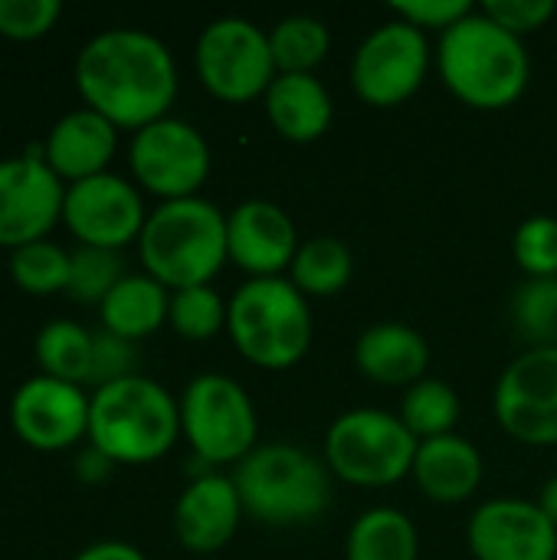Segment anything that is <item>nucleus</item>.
<instances>
[{
	"instance_id": "nucleus-1",
	"label": "nucleus",
	"mask_w": 557,
	"mask_h": 560,
	"mask_svg": "<svg viewBox=\"0 0 557 560\" xmlns=\"http://www.w3.org/2000/svg\"><path fill=\"white\" fill-rule=\"evenodd\" d=\"M76 89L85 108L115 128L141 131L177 98V66L171 49L135 26L95 33L76 56Z\"/></svg>"
},
{
	"instance_id": "nucleus-2",
	"label": "nucleus",
	"mask_w": 557,
	"mask_h": 560,
	"mask_svg": "<svg viewBox=\"0 0 557 560\" xmlns=\"http://www.w3.org/2000/svg\"><path fill=\"white\" fill-rule=\"evenodd\" d=\"M437 69L443 85L469 108L499 112L529 89L532 62L519 36L473 10L440 36Z\"/></svg>"
},
{
	"instance_id": "nucleus-3",
	"label": "nucleus",
	"mask_w": 557,
	"mask_h": 560,
	"mask_svg": "<svg viewBox=\"0 0 557 560\" xmlns=\"http://www.w3.org/2000/svg\"><path fill=\"white\" fill-rule=\"evenodd\" d=\"M138 256L144 272L167 292L210 285L230 259L227 217L204 197L167 200L148 213L138 236Z\"/></svg>"
},
{
	"instance_id": "nucleus-4",
	"label": "nucleus",
	"mask_w": 557,
	"mask_h": 560,
	"mask_svg": "<svg viewBox=\"0 0 557 560\" xmlns=\"http://www.w3.org/2000/svg\"><path fill=\"white\" fill-rule=\"evenodd\" d=\"M243 515L266 528H299L322 518L332 505L328 466L302 446H256L233 472Z\"/></svg>"
},
{
	"instance_id": "nucleus-5",
	"label": "nucleus",
	"mask_w": 557,
	"mask_h": 560,
	"mask_svg": "<svg viewBox=\"0 0 557 560\" xmlns=\"http://www.w3.org/2000/svg\"><path fill=\"white\" fill-rule=\"evenodd\" d=\"M181 436V404L151 377L131 374L98 387L89 404V446L115 466H144L171 453Z\"/></svg>"
},
{
	"instance_id": "nucleus-6",
	"label": "nucleus",
	"mask_w": 557,
	"mask_h": 560,
	"mask_svg": "<svg viewBox=\"0 0 557 560\" xmlns=\"http://www.w3.org/2000/svg\"><path fill=\"white\" fill-rule=\"evenodd\" d=\"M227 331L243 361L286 371L312 345V312L289 279H250L227 305Z\"/></svg>"
},
{
	"instance_id": "nucleus-7",
	"label": "nucleus",
	"mask_w": 557,
	"mask_h": 560,
	"mask_svg": "<svg viewBox=\"0 0 557 560\" xmlns=\"http://www.w3.org/2000/svg\"><path fill=\"white\" fill-rule=\"evenodd\" d=\"M417 440L397 413L387 410H348L325 433V466L348 486L387 489L410 476L417 459Z\"/></svg>"
},
{
	"instance_id": "nucleus-8",
	"label": "nucleus",
	"mask_w": 557,
	"mask_h": 560,
	"mask_svg": "<svg viewBox=\"0 0 557 560\" xmlns=\"http://www.w3.org/2000/svg\"><path fill=\"white\" fill-rule=\"evenodd\" d=\"M181 433L197 459L240 466L256 450V410L250 394L223 374H200L181 397Z\"/></svg>"
},
{
	"instance_id": "nucleus-9",
	"label": "nucleus",
	"mask_w": 557,
	"mask_h": 560,
	"mask_svg": "<svg viewBox=\"0 0 557 560\" xmlns=\"http://www.w3.org/2000/svg\"><path fill=\"white\" fill-rule=\"evenodd\" d=\"M194 66L204 89L227 105L263 98L279 75L269 33L243 16H220L204 26L194 49Z\"/></svg>"
},
{
	"instance_id": "nucleus-10",
	"label": "nucleus",
	"mask_w": 557,
	"mask_h": 560,
	"mask_svg": "<svg viewBox=\"0 0 557 560\" xmlns=\"http://www.w3.org/2000/svg\"><path fill=\"white\" fill-rule=\"evenodd\" d=\"M128 164L135 180L167 200L197 197L210 177V144L207 138L181 118H158L148 128L135 131L128 144Z\"/></svg>"
},
{
	"instance_id": "nucleus-11",
	"label": "nucleus",
	"mask_w": 557,
	"mask_h": 560,
	"mask_svg": "<svg viewBox=\"0 0 557 560\" xmlns=\"http://www.w3.org/2000/svg\"><path fill=\"white\" fill-rule=\"evenodd\" d=\"M430 43L423 30L391 20L364 36L351 59V85L364 105L394 108L404 105L427 79Z\"/></svg>"
},
{
	"instance_id": "nucleus-12",
	"label": "nucleus",
	"mask_w": 557,
	"mask_h": 560,
	"mask_svg": "<svg viewBox=\"0 0 557 560\" xmlns=\"http://www.w3.org/2000/svg\"><path fill=\"white\" fill-rule=\"evenodd\" d=\"M499 427L529 446L557 443V345L529 348L519 354L496 384Z\"/></svg>"
},
{
	"instance_id": "nucleus-13",
	"label": "nucleus",
	"mask_w": 557,
	"mask_h": 560,
	"mask_svg": "<svg viewBox=\"0 0 557 560\" xmlns=\"http://www.w3.org/2000/svg\"><path fill=\"white\" fill-rule=\"evenodd\" d=\"M66 184L43 161V144L16 158H0V246L20 249L46 240L62 220Z\"/></svg>"
},
{
	"instance_id": "nucleus-14",
	"label": "nucleus",
	"mask_w": 557,
	"mask_h": 560,
	"mask_svg": "<svg viewBox=\"0 0 557 560\" xmlns=\"http://www.w3.org/2000/svg\"><path fill=\"white\" fill-rule=\"evenodd\" d=\"M144 220L148 213L138 187L118 174L105 171L66 187L62 223L79 240V246L121 253L128 243H138Z\"/></svg>"
},
{
	"instance_id": "nucleus-15",
	"label": "nucleus",
	"mask_w": 557,
	"mask_h": 560,
	"mask_svg": "<svg viewBox=\"0 0 557 560\" xmlns=\"http://www.w3.org/2000/svg\"><path fill=\"white\" fill-rule=\"evenodd\" d=\"M89 404L82 387L36 374L10 397V427L30 450L62 453L89 436Z\"/></svg>"
},
{
	"instance_id": "nucleus-16",
	"label": "nucleus",
	"mask_w": 557,
	"mask_h": 560,
	"mask_svg": "<svg viewBox=\"0 0 557 560\" xmlns=\"http://www.w3.org/2000/svg\"><path fill=\"white\" fill-rule=\"evenodd\" d=\"M466 545L476 560H557V528L538 502L492 499L473 512Z\"/></svg>"
},
{
	"instance_id": "nucleus-17",
	"label": "nucleus",
	"mask_w": 557,
	"mask_h": 560,
	"mask_svg": "<svg viewBox=\"0 0 557 560\" xmlns=\"http://www.w3.org/2000/svg\"><path fill=\"white\" fill-rule=\"evenodd\" d=\"M292 217L269 200H243L227 217V253L253 279H279L299 253Z\"/></svg>"
},
{
	"instance_id": "nucleus-18",
	"label": "nucleus",
	"mask_w": 557,
	"mask_h": 560,
	"mask_svg": "<svg viewBox=\"0 0 557 560\" xmlns=\"http://www.w3.org/2000/svg\"><path fill=\"white\" fill-rule=\"evenodd\" d=\"M240 492L233 476L210 472L204 479H190L174 505V535L194 555H213L227 548L240 528Z\"/></svg>"
},
{
	"instance_id": "nucleus-19",
	"label": "nucleus",
	"mask_w": 557,
	"mask_h": 560,
	"mask_svg": "<svg viewBox=\"0 0 557 560\" xmlns=\"http://www.w3.org/2000/svg\"><path fill=\"white\" fill-rule=\"evenodd\" d=\"M118 151V128L92 108L66 112L43 141V161L69 187L105 174Z\"/></svg>"
},
{
	"instance_id": "nucleus-20",
	"label": "nucleus",
	"mask_w": 557,
	"mask_h": 560,
	"mask_svg": "<svg viewBox=\"0 0 557 560\" xmlns=\"http://www.w3.org/2000/svg\"><path fill=\"white\" fill-rule=\"evenodd\" d=\"M410 476L430 502L460 505L483 486V456L469 440L450 433L417 446Z\"/></svg>"
},
{
	"instance_id": "nucleus-21",
	"label": "nucleus",
	"mask_w": 557,
	"mask_h": 560,
	"mask_svg": "<svg viewBox=\"0 0 557 560\" xmlns=\"http://www.w3.org/2000/svg\"><path fill=\"white\" fill-rule=\"evenodd\" d=\"M358 371L384 387H414L423 381L430 364V348L420 331L397 322H381L361 331L355 345Z\"/></svg>"
},
{
	"instance_id": "nucleus-22",
	"label": "nucleus",
	"mask_w": 557,
	"mask_h": 560,
	"mask_svg": "<svg viewBox=\"0 0 557 560\" xmlns=\"http://www.w3.org/2000/svg\"><path fill=\"white\" fill-rule=\"evenodd\" d=\"M266 118L292 144L318 141L332 125V95L315 75H276L263 95Z\"/></svg>"
},
{
	"instance_id": "nucleus-23",
	"label": "nucleus",
	"mask_w": 557,
	"mask_h": 560,
	"mask_svg": "<svg viewBox=\"0 0 557 560\" xmlns=\"http://www.w3.org/2000/svg\"><path fill=\"white\" fill-rule=\"evenodd\" d=\"M167 308H171V292L148 272L125 276L98 305L102 328L131 345L154 335L167 322Z\"/></svg>"
},
{
	"instance_id": "nucleus-24",
	"label": "nucleus",
	"mask_w": 557,
	"mask_h": 560,
	"mask_svg": "<svg viewBox=\"0 0 557 560\" xmlns=\"http://www.w3.org/2000/svg\"><path fill=\"white\" fill-rule=\"evenodd\" d=\"M417 555L420 535L397 509L364 512L345 538V560H417Z\"/></svg>"
},
{
	"instance_id": "nucleus-25",
	"label": "nucleus",
	"mask_w": 557,
	"mask_h": 560,
	"mask_svg": "<svg viewBox=\"0 0 557 560\" xmlns=\"http://www.w3.org/2000/svg\"><path fill=\"white\" fill-rule=\"evenodd\" d=\"M92 341H95V335L89 328H82L79 322L56 318V322L39 328L33 354H36V364L46 377L82 387V384H89Z\"/></svg>"
},
{
	"instance_id": "nucleus-26",
	"label": "nucleus",
	"mask_w": 557,
	"mask_h": 560,
	"mask_svg": "<svg viewBox=\"0 0 557 560\" xmlns=\"http://www.w3.org/2000/svg\"><path fill=\"white\" fill-rule=\"evenodd\" d=\"M292 285L309 299L338 295L351 279V249L335 236H312L299 246L292 259Z\"/></svg>"
},
{
	"instance_id": "nucleus-27",
	"label": "nucleus",
	"mask_w": 557,
	"mask_h": 560,
	"mask_svg": "<svg viewBox=\"0 0 557 560\" xmlns=\"http://www.w3.org/2000/svg\"><path fill=\"white\" fill-rule=\"evenodd\" d=\"M269 49L279 75H315L332 49L328 26L315 16H286L269 30Z\"/></svg>"
},
{
	"instance_id": "nucleus-28",
	"label": "nucleus",
	"mask_w": 557,
	"mask_h": 560,
	"mask_svg": "<svg viewBox=\"0 0 557 560\" xmlns=\"http://www.w3.org/2000/svg\"><path fill=\"white\" fill-rule=\"evenodd\" d=\"M397 417L404 420V427L414 433L417 443L440 440L450 436L460 423V397L450 384L423 377L414 387H407Z\"/></svg>"
},
{
	"instance_id": "nucleus-29",
	"label": "nucleus",
	"mask_w": 557,
	"mask_h": 560,
	"mask_svg": "<svg viewBox=\"0 0 557 560\" xmlns=\"http://www.w3.org/2000/svg\"><path fill=\"white\" fill-rule=\"evenodd\" d=\"M69 259H72V253H66L62 246H56L49 240L26 243V246L10 253V279L26 295L66 292V285H69Z\"/></svg>"
},
{
	"instance_id": "nucleus-30",
	"label": "nucleus",
	"mask_w": 557,
	"mask_h": 560,
	"mask_svg": "<svg viewBox=\"0 0 557 560\" xmlns=\"http://www.w3.org/2000/svg\"><path fill=\"white\" fill-rule=\"evenodd\" d=\"M125 279V262L121 253L115 249H95V246H79L69 259V285L66 292L76 302L85 305H102L105 295Z\"/></svg>"
},
{
	"instance_id": "nucleus-31",
	"label": "nucleus",
	"mask_w": 557,
	"mask_h": 560,
	"mask_svg": "<svg viewBox=\"0 0 557 560\" xmlns=\"http://www.w3.org/2000/svg\"><path fill=\"white\" fill-rule=\"evenodd\" d=\"M167 325L187 341H210L227 328V305L210 285H194L171 292Z\"/></svg>"
},
{
	"instance_id": "nucleus-32",
	"label": "nucleus",
	"mask_w": 557,
	"mask_h": 560,
	"mask_svg": "<svg viewBox=\"0 0 557 560\" xmlns=\"http://www.w3.org/2000/svg\"><path fill=\"white\" fill-rule=\"evenodd\" d=\"M512 322L532 348L557 345V279H529L512 299Z\"/></svg>"
},
{
	"instance_id": "nucleus-33",
	"label": "nucleus",
	"mask_w": 557,
	"mask_h": 560,
	"mask_svg": "<svg viewBox=\"0 0 557 560\" xmlns=\"http://www.w3.org/2000/svg\"><path fill=\"white\" fill-rule=\"evenodd\" d=\"M519 269L529 279H557V220L529 217L512 240Z\"/></svg>"
},
{
	"instance_id": "nucleus-34",
	"label": "nucleus",
	"mask_w": 557,
	"mask_h": 560,
	"mask_svg": "<svg viewBox=\"0 0 557 560\" xmlns=\"http://www.w3.org/2000/svg\"><path fill=\"white\" fill-rule=\"evenodd\" d=\"M62 13L59 0H0V36L7 39H39Z\"/></svg>"
},
{
	"instance_id": "nucleus-35",
	"label": "nucleus",
	"mask_w": 557,
	"mask_h": 560,
	"mask_svg": "<svg viewBox=\"0 0 557 560\" xmlns=\"http://www.w3.org/2000/svg\"><path fill=\"white\" fill-rule=\"evenodd\" d=\"M135 345L112 335V331H95V341H92V368H89V384L98 390V387H108L115 381H125L135 374Z\"/></svg>"
},
{
	"instance_id": "nucleus-36",
	"label": "nucleus",
	"mask_w": 557,
	"mask_h": 560,
	"mask_svg": "<svg viewBox=\"0 0 557 560\" xmlns=\"http://www.w3.org/2000/svg\"><path fill=\"white\" fill-rule=\"evenodd\" d=\"M492 23H499L502 30H509L512 36H525L542 30L557 13L555 0H489L479 7Z\"/></svg>"
},
{
	"instance_id": "nucleus-37",
	"label": "nucleus",
	"mask_w": 557,
	"mask_h": 560,
	"mask_svg": "<svg viewBox=\"0 0 557 560\" xmlns=\"http://www.w3.org/2000/svg\"><path fill=\"white\" fill-rule=\"evenodd\" d=\"M391 10L397 13V20H404V23H410L417 30L446 33L463 16H469L476 7L466 3V0H401V3H391Z\"/></svg>"
},
{
	"instance_id": "nucleus-38",
	"label": "nucleus",
	"mask_w": 557,
	"mask_h": 560,
	"mask_svg": "<svg viewBox=\"0 0 557 560\" xmlns=\"http://www.w3.org/2000/svg\"><path fill=\"white\" fill-rule=\"evenodd\" d=\"M112 469H115V463L102 450H95V446L82 450L79 459H76V472H79L82 482H105L112 476Z\"/></svg>"
},
{
	"instance_id": "nucleus-39",
	"label": "nucleus",
	"mask_w": 557,
	"mask_h": 560,
	"mask_svg": "<svg viewBox=\"0 0 557 560\" xmlns=\"http://www.w3.org/2000/svg\"><path fill=\"white\" fill-rule=\"evenodd\" d=\"M72 560H148L135 545L128 541H95L89 548H82Z\"/></svg>"
},
{
	"instance_id": "nucleus-40",
	"label": "nucleus",
	"mask_w": 557,
	"mask_h": 560,
	"mask_svg": "<svg viewBox=\"0 0 557 560\" xmlns=\"http://www.w3.org/2000/svg\"><path fill=\"white\" fill-rule=\"evenodd\" d=\"M538 509L545 512V518L557 528V476L545 482V489H542V495H538Z\"/></svg>"
}]
</instances>
